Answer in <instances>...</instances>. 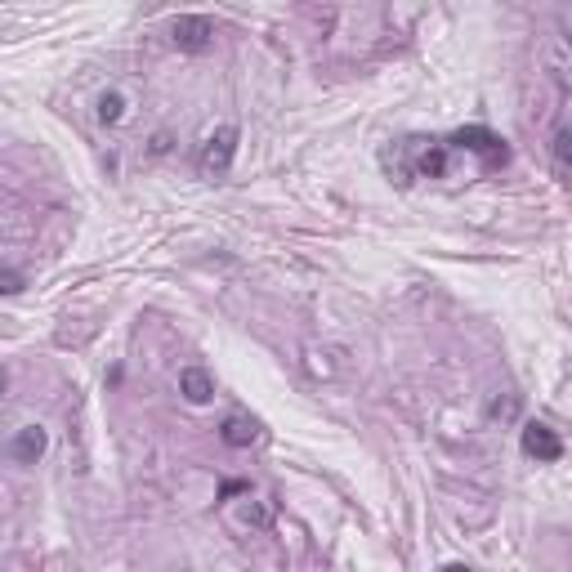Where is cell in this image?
<instances>
[{"instance_id":"obj_1","label":"cell","mask_w":572,"mask_h":572,"mask_svg":"<svg viewBox=\"0 0 572 572\" xmlns=\"http://www.w3.org/2000/svg\"><path fill=\"white\" fill-rule=\"evenodd\" d=\"M452 148H465V152H474V157H483V166L488 170H497L510 161V148H505V139L501 135H492V130H483V126H465V130H456L452 139Z\"/></svg>"},{"instance_id":"obj_2","label":"cell","mask_w":572,"mask_h":572,"mask_svg":"<svg viewBox=\"0 0 572 572\" xmlns=\"http://www.w3.org/2000/svg\"><path fill=\"white\" fill-rule=\"evenodd\" d=\"M233 152H237V130L233 126L215 130V135L202 143V152H197V170H202L206 179L228 175V166H233Z\"/></svg>"},{"instance_id":"obj_3","label":"cell","mask_w":572,"mask_h":572,"mask_svg":"<svg viewBox=\"0 0 572 572\" xmlns=\"http://www.w3.org/2000/svg\"><path fill=\"white\" fill-rule=\"evenodd\" d=\"M211 41H215V23H211V18H202V14L175 18V45L184 54H206V50H211Z\"/></svg>"},{"instance_id":"obj_4","label":"cell","mask_w":572,"mask_h":572,"mask_svg":"<svg viewBox=\"0 0 572 572\" xmlns=\"http://www.w3.org/2000/svg\"><path fill=\"white\" fill-rule=\"evenodd\" d=\"M523 452L537 456V461H559V456H564V443H559V434L550 425L532 421V425H523Z\"/></svg>"},{"instance_id":"obj_5","label":"cell","mask_w":572,"mask_h":572,"mask_svg":"<svg viewBox=\"0 0 572 572\" xmlns=\"http://www.w3.org/2000/svg\"><path fill=\"white\" fill-rule=\"evenodd\" d=\"M45 452V429L41 425H27L14 434V443H9V456H14L18 465H36Z\"/></svg>"},{"instance_id":"obj_6","label":"cell","mask_w":572,"mask_h":572,"mask_svg":"<svg viewBox=\"0 0 572 572\" xmlns=\"http://www.w3.org/2000/svg\"><path fill=\"white\" fill-rule=\"evenodd\" d=\"M179 394H184L188 403H211V398H215V380H211V371H202V367H184V371H179Z\"/></svg>"},{"instance_id":"obj_7","label":"cell","mask_w":572,"mask_h":572,"mask_svg":"<svg viewBox=\"0 0 572 572\" xmlns=\"http://www.w3.org/2000/svg\"><path fill=\"white\" fill-rule=\"evenodd\" d=\"M219 438H224L228 447H251L255 438H260V425H255L251 416H228V421L219 425Z\"/></svg>"},{"instance_id":"obj_8","label":"cell","mask_w":572,"mask_h":572,"mask_svg":"<svg viewBox=\"0 0 572 572\" xmlns=\"http://www.w3.org/2000/svg\"><path fill=\"white\" fill-rule=\"evenodd\" d=\"M568 152H572V135H568V126H559L555 130V170L564 184H568Z\"/></svg>"},{"instance_id":"obj_9","label":"cell","mask_w":572,"mask_h":572,"mask_svg":"<svg viewBox=\"0 0 572 572\" xmlns=\"http://www.w3.org/2000/svg\"><path fill=\"white\" fill-rule=\"evenodd\" d=\"M443 166H447V152L443 148H429L416 170H421V175H443Z\"/></svg>"},{"instance_id":"obj_10","label":"cell","mask_w":572,"mask_h":572,"mask_svg":"<svg viewBox=\"0 0 572 572\" xmlns=\"http://www.w3.org/2000/svg\"><path fill=\"white\" fill-rule=\"evenodd\" d=\"M121 112H126L121 94H103V99H99V117H103V121H121Z\"/></svg>"},{"instance_id":"obj_11","label":"cell","mask_w":572,"mask_h":572,"mask_svg":"<svg viewBox=\"0 0 572 572\" xmlns=\"http://www.w3.org/2000/svg\"><path fill=\"white\" fill-rule=\"evenodd\" d=\"M14 291H23V273L0 269V295H14Z\"/></svg>"},{"instance_id":"obj_12","label":"cell","mask_w":572,"mask_h":572,"mask_svg":"<svg viewBox=\"0 0 572 572\" xmlns=\"http://www.w3.org/2000/svg\"><path fill=\"white\" fill-rule=\"evenodd\" d=\"M443 572H470V568H461V564H452V568H443Z\"/></svg>"},{"instance_id":"obj_13","label":"cell","mask_w":572,"mask_h":572,"mask_svg":"<svg viewBox=\"0 0 572 572\" xmlns=\"http://www.w3.org/2000/svg\"><path fill=\"white\" fill-rule=\"evenodd\" d=\"M0 394H5V371H0Z\"/></svg>"}]
</instances>
